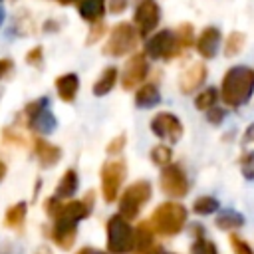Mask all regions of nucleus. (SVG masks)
Returning <instances> with one entry per match:
<instances>
[{"label": "nucleus", "instance_id": "31", "mask_svg": "<svg viewBox=\"0 0 254 254\" xmlns=\"http://www.w3.org/2000/svg\"><path fill=\"white\" fill-rule=\"evenodd\" d=\"M190 254H218V250H216L214 242L206 240L202 234H196V238L190 246Z\"/></svg>", "mask_w": 254, "mask_h": 254}, {"label": "nucleus", "instance_id": "49", "mask_svg": "<svg viewBox=\"0 0 254 254\" xmlns=\"http://www.w3.org/2000/svg\"><path fill=\"white\" fill-rule=\"evenodd\" d=\"M2 22H4V12L0 10V24H2Z\"/></svg>", "mask_w": 254, "mask_h": 254}, {"label": "nucleus", "instance_id": "33", "mask_svg": "<svg viewBox=\"0 0 254 254\" xmlns=\"http://www.w3.org/2000/svg\"><path fill=\"white\" fill-rule=\"evenodd\" d=\"M230 246L234 254H254V250L250 248V244L246 240H242L238 234H230Z\"/></svg>", "mask_w": 254, "mask_h": 254}, {"label": "nucleus", "instance_id": "21", "mask_svg": "<svg viewBox=\"0 0 254 254\" xmlns=\"http://www.w3.org/2000/svg\"><path fill=\"white\" fill-rule=\"evenodd\" d=\"M159 101H161V93H159V87L155 83L147 81V83H141L137 87V93H135V105L137 107H143V109L155 107Z\"/></svg>", "mask_w": 254, "mask_h": 254}, {"label": "nucleus", "instance_id": "11", "mask_svg": "<svg viewBox=\"0 0 254 254\" xmlns=\"http://www.w3.org/2000/svg\"><path fill=\"white\" fill-rule=\"evenodd\" d=\"M151 131L159 139H165L169 143H177L183 137V123L177 115H173L169 111H159L151 119Z\"/></svg>", "mask_w": 254, "mask_h": 254}, {"label": "nucleus", "instance_id": "16", "mask_svg": "<svg viewBox=\"0 0 254 254\" xmlns=\"http://www.w3.org/2000/svg\"><path fill=\"white\" fill-rule=\"evenodd\" d=\"M155 230L151 228L149 222H139L137 228H133V254H145L155 246Z\"/></svg>", "mask_w": 254, "mask_h": 254}, {"label": "nucleus", "instance_id": "24", "mask_svg": "<svg viewBox=\"0 0 254 254\" xmlns=\"http://www.w3.org/2000/svg\"><path fill=\"white\" fill-rule=\"evenodd\" d=\"M26 212H28L26 202H16V204H12V206L6 210V214H4V224H6L8 228H22V224H24V220H26Z\"/></svg>", "mask_w": 254, "mask_h": 254}, {"label": "nucleus", "instance_id": "50", "mask_svg": "<svg viewBox=\"0 0 254 254\" xmlns=\"http://www.w3.org/2000/svg\"><path fill=\"white\" fill-rule=\"evenodd\" d=\"M12 2H14V0H12Z\"/></svg>", "mask_w": 254, "mask_h": 254}, {"label": "nucleus", "instance_id": "37", "mask_svg": "<svg viewBox=\"0 0 254 254\" xmlns=\"http://www.w3.org/2000/svg\"><path fill=\"white\" fill-rule=\"evenodd\" d=\"M16 30H20V34H32L34 24H32V20H30L28 14H20L16 18Z\"/></svg>", "mask_w": 254, "mask_h": 254}, {"label": "nucleus", "instance_id": "43", "mask_svg": "<svg viewBox=\"0 0 254 254\" xmlns=\"http://www.w3.org/2000/svg\"><path fill=\"white\" fill-rule=\"evenodd\" d=\"M75 254H107V252H101V250H95V248H89V246H83L79 248Z\"/></svg>", "mask_w": 254, "mask_h": 254}, {"label": "nucleus", "instance_id": "9", "mask_svg": "<svg viewBox=\"0 0 254 254\" xmlns=\"http://www.w3.org/2000/svg\"><path fill=\"white\" fill-rule=\"evenodd\" d=\"M159 185H161V190L171 198H183L189 192V179H187L183 167L173 165V163L163 167Z\"/></svg>", "mask_w": 254, "mask_h": 254}, {"label": "nucleus", "instance_id": "15", "mask_svg": "<svg viewBox=\"0 0 254 254\" xmlns=\"http://www.w3.org/2000/svg\"><path fill=\"white\" fill-rule=\"evenodd\" d=\"M218 46H220V30L214 26H208L200 32L198 40H196V52L200 58L204 60H212L218 54Z\"/></svg>", "mask_w": 254, "mask_h": 254}, {"label": "nucleus", "instance_id": "8", "mask_svg": "<svg viewBox=\"0 0 254 254\" xmlns=\"http://www.w3.org/2000/svg\"><path fill=\"white\" fill-rule=\"evenodd\" d=\"M145 56L153 60H173L181 56V50L177 46V38L173 30H161L155 36L149 38L145 46Z\"/></svg>", "mask_w": 254, "mask_h": 254}, {"label": "nucleus", "instance_id": "48", "mask_svg": "<svg viewBox=\"0 0 254 254\" xmlns=\"http://www.w3.org/2000/svg\"><path fill=\"white\" fill-rule=\"evenodd\" d=\"M58 4H64V6H67V4H73L75 0H56Z\"/></svg>", "mask_w": 254, "mask_h": 254}, {"label": "nucleus", "instance_id": "42", "mask_svg": "<svg viewBox=\"0 0 254 254\" xmlns=\"http://www.w3.org/2000/svg\"><path fill=\"white\" fill-rule=\"evenodd\" d=\"M244 141H246V143H252V141H254V123H250V125L246 127V131H244Z\"/></svg>", "mask_w": 254, "mask_h": 254}, {"label": "nucleus", "instance_id": "45", "mask_svg": "<svg viewBox=\"0 0 254 254\" xmlns=\"http://www.w3.org/2000/svg\"><path fill=\"white\" fill-rule=\"evenodd\" d=\"M0 254H18V250H16L12 244H4V246L0 248Z\"/></svg>", "mask_w": 254, "mask_h": 254}, {"label": "nucleus", "instance_id": "2", "mask_svg": "<svg viewBox=\"0 0 254 254\" xmlns=\"http://www.w3.org/2000/svg\"><path fill=\"white\" fill-rule=\"evenodd\" d=\"M185 222H187V208L181 202L167 200L153 210L149 224L161 236H175L183 230Z\"/></svg>", "mask_w": 254, "mask_h": 254}, {"label": "nucleus", "instance_id": "23", "mask_svg": "<svg viewBox=\"0 0 254 254\" xmlns=\"http://www.w3.org/2000/svg\"><path fill=\"white\" fill-rule=\"evenodd\" d=\"M77 185H79V179H77V173L73 171V169H67L64 175H62V179H60V183H58V187H56V198H71L73 194H75V190H77Z\"/></svg>", "mask_w": 254, "mask_h": 254}, {"label": "nucleus", "instance_id": "7", "mask_svg": "<svg viewBox=\"0 0 254 254\" xmlns=\"http://www.w3.org/2000/svg\"><path fill=\"white\" fill-rule=\"evenodd\" d=\"M127 177V163L123 159H109L101 167V192L105 202H113Z\"/></svg>", "mask_w": 254, "mask_h": 254}, {"label": "nucleus", "instance_id": "41", "mask_svg": "<svg viewBox=\"0 0 254 254\" xmlns=\"http://www.w3.org/2000/svg\"><path fill=\"white\" fill-rule=\"evenodd\" d=\"M12 67V60H0V77H4Z\"/></svg>", "mask_w": 254, "mask_h": 254}, {"label": "nucleus", "instance_id": "17", "mask_svg": "<svg viewBox=\"0 0 254 254\" xmlns=\"http://www.w3.org/2000/svg\"><path fill=\"white\" fill-rule=\"evenodd\" d=\"M34 151H36V157H38V161L44 169L54 167L62 159V149L48 143L46 139H40V137L34 139Z\"/></svg>", "mask_w": 254, "mask_h": 254}, {"label": "nucleus", "instance_id": "36", "mask_svg": "<svg viewBox=\"0 0 254 254\" xmlns=\"http://www.w3.org/2000/svg\"><path fill=\"white\" fill-rule=\"evenodd\" d=\"M103 34H105V24H103V20L93 22V26H91V30H89V36H87L85 44H95Z\"/></svg>", "mask_w": 254, "mask_h": 254}, {"label": "nucleus", "instance_id": "18", "mask_svg": "<svg viewBox=\"0 0 254 254\" xmlns=\"http://www.w3.org/2000/svg\"><path fill=\"white\" fill-rule=\"evenodd\" d=\"M26 123H28V127H30L32 131H36V133H40V135H50V133L58 127V119L54 117V113H52L48 107L42 109V111H38V113L32 115V117H28Z\"/></svg>", "mask_w": 254, "mask_h": 254}, {"label": "nucleus", "instance_id": "44", "mask_svg": "<svg viewBox=\"0 0 254 254\" xmlns=\"http://www.w3.org/2000/svg\"><path fill=\"white\" fill-rule=\"evenodd\" d=\"M58 28H60V24H58V22H54V20H50V22H46V24H44V30H46V32H56Z\"/></svg>", "mask_w": 254, "mask_h": 254}, {"label": "nucleus", "instance_id": "39", "mask_svg": "<svg viewBox=\"0 0 254 254\" xmlns=\"http://www.w3.org/2000/svg\"><path fill=\"white\" fill-rule=\"evenodd\" d=\"M42 58H44L42 46H36V48H32V50L26 54V62H28L30 65H38V64L42 62Z\"/></svg>", "mask_w": 254, "mask_h": 254}, {"label": "nucleus", "instance_id": "20", "mask_svg": "<svg viewBox=\"0 0 254 254\" xmlns=\"http://www.w3.org/2000/svg\"><path fill=\"white\" fill-rule=\"evenodd\" d=\"M117 79H119V71H117V67H115V65L105 67V69L99 73V77L95 79L93 87H91V89H93V95H97V97L107 95V93L115 87Z\"/></svg>", "mask_w": 254, "mask_h": 254}, {"label": "nucleus", "instance_id": "51", "mask_svg": "<svg viewBox=\"0 0 254 254\" xmlns=\"http://www.w3.org/2000/svg\"><path fill=\"white\" fill-rule=\"evenodd\" d=\"M0 2H2V0H0Z\"/></svg>", "mask_w": 254, "mask_h": 254}, {"label": "nucleus", "instance_id": "46", "mask_svg": "<svg viewBox=\"0 0 254 254\" xmlns=\"http://www.w3.org/2000/svg\"><path fill=\"white\" fill-rule=\"evenodd\" d=\"M145 254H175V252H167L165 248H161V246H153L149 252H145Z\"/></svg>", "mask_w": 254, "mask_h": 254}, {"label": "nucleus", "instance_id": "25", "mask_svg": "<svg viewBox=\"0 0 254 254\" xmlns=\"http://www.w3.org/2000/svg\"><path fill=\"white\" fill-rule=\"evenodd\" d=\"M214 224H216L220 230H236V228H240V226L244 224V216H242L240 212L228 208V210H222V212L216 216Z\"/></svg>", "mask_w": 254, "mask_h": 254}, {"label": "nucleus", "instance_id": "27", "mask_svg": "<svg viewBox=\"0 0 254 254\" xmlns=\"http://www.w3.org/2000/svg\"><path fill=\"white\" fill-rule=\"evenodd\" d=\"M244 42H246V36L242 32H230L224 40V56L232 58V56L240 54L244 48Z\"/></svg>", "mask_w": 254, "mask_h": 254}, {"label": "nucleus", "instance_id": "35", "mask_svg": "<svg viewBox=\"0 0 254 254\" xmlns=\"http://www.w3.org/2000/svg\"><path fill=\"white\" fill-rule=\"evenodd\" d=\"M125 143H127V135L125 133H121V135H117V137H113L111 141H109V145H107V153L109 155H119L123 149H125Z\"/></svg>", "mask_w": 254, "mask_h": 254}, {"label": "nucleus", "instance_id": "32", "mask_svg": "<svg viewBox=\"0 0 254 254\" xmlns=\"http://www.w3.org/2000/svg\"><path fill=\"white\" fill-rule=\"evenodd\" d=\"M240 173L248 181L254 179V151H248L240 157Z\"/></svg>", "mask_w": 254, "mask_h": 254}, {"label": "nucleus", "instance_id": "5", "mask_svg": "<svg viewBox=\"0 0 254 254\" xmlns=\"http://www.w3.org/2000/svg\"><path fill=\"white\" fill-rule=\"evenodd\" d=\"M151 183L149 181H135L131 183L121 198H119V214L125 218V220H135L141 212V208L149 202L151 198Z\"/></svg>", "mask_w": 254, "mask_h": 254}, {"label": "nucleus", "instance_id": "1", "mask_svg": "<svg viewBox=\"0 0 254 254\" xmlns=\"http://www.w3.org/2000/svg\"><path fill=\"white\" fill-rule=\"evenodd\" d=\"M252 95H254V67L234 65L222 75L218 97L228 107H240L248 103Z\"/></svg>", "mask_w": 254, "mask_h": 254}, {"label": "nucleus", "instance_id": "19", "mask_svg": "<svg viewBox=\"0 0 254 254\" xmlns=\"http://www.w3.org/2000/svg\"><path fill=\"white\" fill-rule=\"evenodd\" d=\"M77 89H79V77L75 73H64L56 77V91L62 101L71 103L77 95Z\"/></svg>", "mask_w": 254, "mask_h": 254}, {"label": "nucleus", "instance_id": "10", "mask_svg": "<svg viewBox=\"0 0 254 254\" xmlns=\"http://www.w3.org/2000/svg\"><path fill=\"white\" fill-rule=\"evenodd\" d=\"M147 73H149V62H147V56L145 54H133L123 71H121V87L123 89H135L139 87L141 83H145L147 79Z\"/></svg>", "mask_w": 254, "mask_h": 254}, {"label": "nucleus", "instance_id": "29", "mask_svg": "<svg viewBox=\"0 0 254 254\" xmlns=\"http://www.w3.org/2000/svg\"><path fill=\"white\" fill-rule=\"evenodd\" d=\"M192 210L200 216H206V214H212L218 210V200L214 196H198L194 202H192Z\"/></svg>", "mask_w": 254, "mask_h": 254}, {"label": "nucleus", "instance_id": "3", "mask_svg": "<svg viewBox=\"0 0 254 254\" xmlns=\"http://www.w3.org/2000/svg\"><path fill=\"white\" fill-rule=\"evenodd\" d=\"M44 206L52 218H62V220H69L77 224L79 220L89 216L91 206H93V192H87L81 200H67V202H62V198L50 196Z\"/></svg>", "mask_w": 254, "mask_h": 254}, {"label": "nucleus", "instance_id": "40", "mask_svg": "<svg viewBox=\"0 0 254 254\" xmlns=\"http://www.w3.org/2000/svg\"><path fill=\"white\" fill-rule=\"evenodd\" d=\"M127 8V0H109V12L111 14H121Z\"/></svg>", "mask_w": 254, "mask_h": 254}, {"label": "nucleus", "instance_id": "34", "mask_svg": "<svg viewBox=\"0 0 254 254\" xmlns=\"http://www.w3.org/2000/svg\"><path fill=\"white\" fill-rule=\"evenodd\" d=\"M50 105V101L46 99V97H42V99H34V101H30L26 107H24V115H26V119L28 117H32V115H36L38 111H42V109H46Z\"/></svg>", "mask_w": 254, "mask_h": 254}, {"label": "nucleus", "instance_id": "22", "mask_svg": "<svg viewBox=\"0 0 254 254\" xmlns=\"http://www.w3.org/2000/svg\"><path fill=\"white\" fill-rule=\"evenodd\" d=\"M77 10L85 22H99L105 14V0H79Z\"/></svg>", "mask_w": 254, "mask_h": 254}, {"label": "nucleus", "instance_id": "14", "mask_svg": "<svg viewBox=\"0 0 254 254\" xmlns=\"http://www.w3.org/2000/svg\"><path fill=\"white\" fill-rule=\"evenodd\" d=\"M206 65L202 64V62H192L190 65H187L185 69H183V73H181V77H179V87H181V91L185 93V95H190L192 91H196L202 83H204V79H206Z\"/></svg>", "mask_w": 254, "mask_h": 254}, {"label": "nucleus", "instance_id": "13", "mask_svg": "<svg viewBox=\"0 0 254 254\" xmlns=\"http://www.w3.org/2000/svg\"><path fill=\"white\" fill-rule=\"evenodd\" d=\"M52 226L48 230L52 242L56 246H60L62 250H69L75 242V236H77V224L75 222H69V220H62V218H52Z\"/></svg>", "mask_w": 254, "mask_h": 254}, {"label": "nucleus", "instance_id": "12", "mask_svg": "<svg viewBox=\"0 0 254 254\" xmlns=\"http://www.w3.org/2000/svg\"><path fill=\"white\" fill-rule=\"evenodd\" d=\"M161 20V8L155 0H141L135 8V16H133V22H135V30L139 36H147L151 34L157 24Z\"/></svg>", "mask_w": 254, "mask_h": 254}, {"label": "nucleus", "instance_id": "38", "mask_svg": "<svg viewBox=\"0 0 254 254\" xmlns=\"http://www.w3.org/2000/svg\"><path fill=\"white\" fill-rule=\"evenodd\" d=\"M224 109L222 107H210V109H206V121L208 123H212V125H218V123H222L224 121Z\"/></svg>", "mask_w": 254, "mask_h": 254}, {"label": "nucleus", "instance_id": "47", "mask_svg": "<svg viewBox=\"0 0 254 254\" xmlns=\"http://www.w3.org/2000/svg\"><path fill=\"white\" fill-rule=\"evenodd\" d=\"M4 175H6V165H4L2 161H0V181L4 179Z\"/></svg>", "mask_w": 254, "mask_h": 254}, {"label": "nucleus", "instance_id": "6", "mask_svg": "<svg viewBox=\"0 0 254 254\" xmlns=\"http://www.w3.org/2000/svg\"><path fill=\"white\" fill-rule=\"evenodd\" d=\"M107 250L111 254H127L133 248V228L121 214H113L107 224Z\"/></svg>", "mask_w": 254, "mask_h": 254}, {"label": "nucleus", "instance_id": "30", "mask_svg": "<svg viewBox=\"0 0 254 254\" xmlns=\"http://www.w3.org/2000/svg\"><path fill=\"white\" fill-rule=\"evenodd\" d=\"M171 159H173L171 147L159 143V145H155V147L151 149V161H153V165H157V167H167V165L171 163Z\"/></svg>", "mask_w": 254, "mask_h": 254}, {"label": "nucleus", "instance_id": "26", "mask_svg": "<svg viewBox=\"0 0 254 254\" xmlns=\"http://www.w3.org/2000/svg\"><path fill=\"white\" fill-rule=\"evenodd\" d=\"M175 38H177V46H179L181 54L185 50H189L192 46V42H194V28H192V24H189V22L179 24L177 30H175Z\"/></svg>", "mask_w": 254, "mask_h": 254}, {"label": "nucleus", "instance_id": "28", "mask_svg": "<svg viewBox=\"0 0 254 254\" xmlns=\"http://www.w3.org/2000/svg\"><path fill=\"white\" fill-rule=\"evenodd\" d=\"M216 101H218V89L208 87V89L200 91V93L194 97V107H196V109H200V111H206V109L214 107V105H216Z\"/></svg>", "mask_w": 254, "mask_h": 254}, {"label": "nucleus", "instance_id": "4", "mask_svg": "<svg viewBox=\"0 0 254 254\" xmlns=\"http://www.w3.org/2000/svg\"><path fill=\"white\" fill-rule=\"evenodd\" d=\"M137 42H139V34L135 30V26L129 22H119L111 28L109 38L103 46V54L111 56V58L127 56L129 52H133L137 48Z\"/></svg>", "mask_w": 254, "mask_h": 254}]
</instances>
